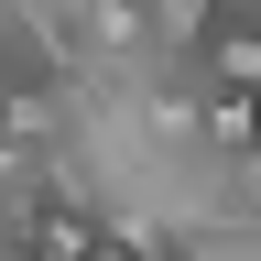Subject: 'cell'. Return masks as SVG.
Segmentation results:
<instances>
[{
	"label": "cell",
	"instance_id": "cell-1",
	"mask_svg": "<svg viewBox=\"0 0 261 261\" xmlns=\"http://www.w3.org/2000/svg\"><path fill=\"white\" fill-rule=\"evenodd\" d=\"M185 65H196V87H250L261 98V22H207V44Z\"/></svg>",
	"mask_w": 261,
	"mask_h": 261
},
{
	"label": "cell",
	"instance_id": "cell-2",
	"mask_svg": "<svg viewBox=\"0 0 261 261\" xmlns=\"http://www.w3.org/2000/svg\"><path fill=\"white\" fill-rule=\"evenodd\" d=\"M142 22H152V55H163V65H185L196 44H207V22H218V11H207V0H142Z\"/></svg>",
	"mask_w": 261,
	"mask_h": 261
},
{
	"label": "cell",
	"instance_id": "cell-3",
	"mask_svg": "<svg viewBox=\"0 0 261 261\" xmlns=\"http://www.w3.org/2000/svg\"><path fill=\"white\" fill-rule=\"evenodd\" d=\"M207 11H218V22H261V0H207Z\"/></svg>",
	"mask_w": 261,
	"mask_h": 261
}]
</instances>
